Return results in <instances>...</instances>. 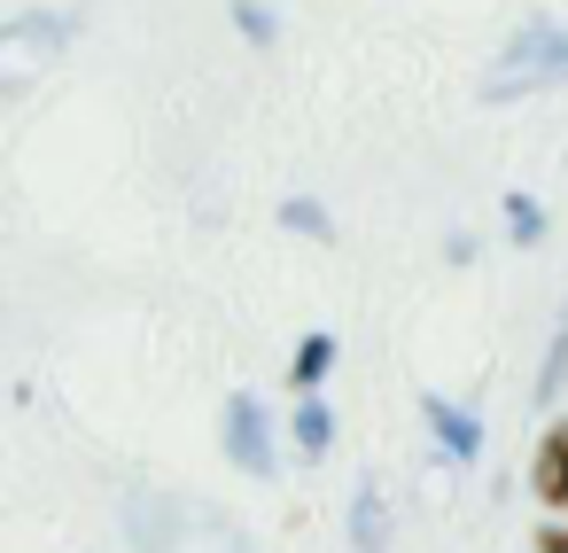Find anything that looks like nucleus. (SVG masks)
I'll return each instance as SVG.
<instances>
[{"label": "nucleus", "instance_id": "nucleus-8", "mask_svg": "<svg viewBox=\"0 0 568 553\" xmlns=\"http://www.w3.org/2000/svg\"><path fill=\"white\" fill-rule=\"evenodd\" d=\"M560 382H568V304H560V328H552V343H545V374H537V405H552V398H560Z\"/></svg>", "mask_w": 568, "mask_h": 553}, {"label": "nucleus", "instance_id": "nucleus-11", "mask_svg": "<svg viewBox=\"0 0 568 553\" xmlns=\"http://www.w3.org/2000/svg\"><path fill=\"white\" fill-rule=\"evenodd\" d=\"M506 227H514V242H537V234H545V211H537L529 195H506Z\"/></svg>", "mask_w": 568, "mask_h": 553}, {"label": "nucleus", "instance_id": "nucleus-7", "mask_svg": "<svg viewBox=\"0 0 568 553\" xmlns=\"http://www.w3.org/2000/svg\"><path fill=\"white\" fill-rule=\"evenodd\" d=\"M327 366H335V335H304V343H296V359H288V382H296V390H312Z\"/></svg>", "mask_w": 568, "mask_h": 553}, {"label": "nucleus", "instance_id": "nucleus-9", "mask_svg": "<svg viewBox=\"0 0 568 553\" xmlns=\"http://www.w3.org/2000/svg\"><path fill=\"white\" fill-rule=\"evenodd\" d=\"M281 227H288V234H312V242H327V234H335V227H327V211H320V203H304V195H288V203H281Z\"/></svg>", "mask_w": 568, "mask_h": 553}, {"label": "nucleus", "instance_id": "nucleus-13", "mask_svg": "<svg viewBox=\"0 0 568 553\" xmlns=\"http://www.w3.org/2000/svg\"><path fill=\"white\" fill-rule=\"evenodd\" d=\"M219 553H242V545H234V537H226V545H219Z\"/></svg>", "mask_w": 568, "mask_h": 553}, {"label": "nucleus", "instance_id": "nucleus-3", "mask_svg": "<svg viewBox=\"0 0 568 553\" xmlns=\"http://www.w3.org/2000/svg\"><path fill=\"white\" fill-rule=\"evenodd\" d=\"M529 491H537L545 506H568V421L545 429V444H537V460H529Z\"/></svg>", "mask_w": 568, "mask_h": 553}, {"label": "nucleus", "instance_id": "nucleus-6", "mask_svg": "<svg viewBox=\"0 0 568 553\" xmlns=\"http://www.w3.org/2000/svg\"><path fill=\"white\" fill-rule=\"evenodd\" d=\"M288 429H296V452H304V460H327V444H335V413H327L320 398H304Z\"/></svg>", "mask_w": 568, "mask_h": 553}, {"label": "nucleus", "instance_id": "nucleus-4", "mask_svg": "<svg viewBox=\"0 0 568 553\" xmlns=\"http://www.w3.org/2000/svg\"><path fill=\"white\" fill-rule=\"evenodd\" d=\"M420 413H428V429L444 436L452 460H475V452H483V421H475V413H459V405H444V398H428Z\"/></svg>", "mask_w": 568, "mask_h": 553}, {"label": "nucleus", "instance_id": "nucleus-2", "mask_svg": "<svg viewBox=\"0 0 568 553\" xmlns=\"http://www.w3.org/2000/svg\"><path fill=\"white\" fill-rule=\"evenodd\" d=\"M226 460L250 467V475H273V421H265L257 390H234L226 398Z\"/></svg>", "mask_w": 568, "mask_h": 553}, {"label": "nucleus", "instance_id": "nucleus-10", "mask_svg": "<svg viewBox=\"0 0 568 553\" xmlns=\"http://www.w3.org/2000/svg\"><path fill=\"white\" fill-rule=\"evenodd\" d=\"M234 24H242V40H257V48H273V32H281V17L265 9V0H234Z\"/></svg>", "mask_w": 568, "mask_h": 553}, {"label": "nucleus", "instance_id": "nucleus-12", "mask_svg": "<svg viewBox=\"0 0 568 553\" xmlns=\"http://www.w3.org/2000/svg\"><path fill=\"white\" fill-rule=\"evenodd\" d=\"M537 553H568V530H537Z\"/></svg>", "mask_w": 568, "mask_h": 553}, {"label": "nucleus", "instance_id": "nucleus-5", "mask_svg": "<svg viewBox=\"0 0 568 553\" xmlns=\"http://www.w3.org/2000/svg\"><path fill=\"white\" fill-rule=\"evenodd\" d=\"M351 545H358V553H382V545H389V506H382L374 483L351 499Z\"/></svg>", "mask_w": 568, "mask_h": 553}, {"label": "nucleus", "instance_id": "nucleus-1", "mask_svg": "<svg viewBox=\"0 0 568 553\" xmlns=\"http://www.w3.org/2000/svg\"><path fill=\"white\" fill-rule=\"evenodd\" d=\"M568 79V32L560 24H521L514 32V48L483 71V102H521V94H537V87H560Z\"/></svg>", "mask_w": 568, "mask_h": 553}]
</instances>
